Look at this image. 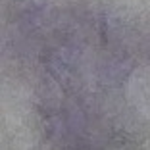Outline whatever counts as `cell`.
<instances>
[{
  "label": "cell",
  "instance_id": "6da1fadb",
  "mask_svg": "<svg viewBox=\"0 0 150 150\" xmlns=\"http://www.w3.org/2000/svg\"><path fill=\"white\" fill-rule=\"evenodd\" d=\"M100 40H102V44L108 42V39H106V21H100Z\"/></svg>",
  "mask_w": 150,
  "mask_h": 150
}]
</instances>
